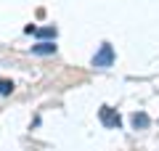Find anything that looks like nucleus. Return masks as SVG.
Instances as JSON below:
<instances>
[{
	"instance_id": "1",
	"label": "nucleus",
	"mask_w": 159,
	"mask_h": 151,
	"mask_svg": "<svg viewBox=\"0 0 159 151\" xmlns=\"http://www.w3.org/2000/svg\"><path fill=\"white\" fill-rule=\"evenodd\" d=\"M114 64V48L109 43H103L101 48H98V53L93 56V66H98V69H109Z\"/></svg>"
},
{
	"instance_id": "2",
	"label": "nucleus",
	"mask_w": 159,
	"mask_h": 151,
	"mask_svg": "<svg viewBox=\"0 0 159 151\" xmlns=\"http://www.w3.org/2000/svg\"><path fill=\"white\" fill-rule=\"evenodd\" d=\"M98 119H101L103 127H111V130H117L119 125H122L119 112H117V109H111V106H101V109H98Z\"/></svg>"
},
{
	"instance_id": "3",
	"label": "nucleus",
	"mask_w": 159,
	"mask_h": 151,
	"mask_svg": "<svg viewBox=\"0 0 159 151\" xmlns=\"http://www.w3.org/2000/svg\"><path fill=\"white\" fill-rule=\"evenodd\" d=\"M130 122H133V127H135V130H146L151 119H148V114H146V112H135V114L130 117Z\"/></svg>"
},
{
	"instance_id": "4",
	"label": "nucleus",
	"mask_w": 159,
	"mask_h": 151,
	"mask_svg": "<svg viewBox=\"0 0 159 151\" xmlns=\"http://www.w3.org/2000/svg\"><path fill=\"white\" fill-rule=\"evenodd\" d=\"M32 53L34 56H53L56 53V45L53 43H37V45H32Z\"/></svg>"
},
{
	"instance_id": "5",
	"label": "nucleus",
	"mask_w": 159,
	"mask_h": 151,
	"mask_svg": "<svg viewBox=\"0 0 159 151\" xmlns=\"http://www.w3.org/2000/svg\"><path fill=\"white\" fill-rule=\"evenodd\" d=\"M11 90H13V82L6 80V77H0V95H11Z\"/></svg>"
},
{
	"instance_id": "6",
	"label": "nucleus",
	"mask_w": 159,
	"mask_h": 151,
	"mask_svg": "<svg viewBox=\"0 0 159 151\" xmlns=\"http://www.w3.org/2000/svg\"><path fill=\"white\" fill-rule=\"evenodd\" d=\"M37 37H56V27H43V29H34Z\"/></svg>"
}]
</instances>
